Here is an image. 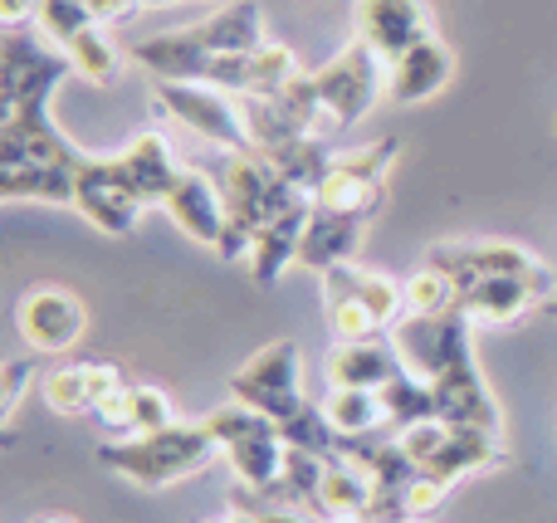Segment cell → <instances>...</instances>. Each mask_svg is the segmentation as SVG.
I'll use <instances>...</instances> for the list:
<instances>
[{
    "instance_id": "cell-1",
    "label": "cell",
    "mask_w": 557,
    "mask_h": 523,
    "mask_svg": "<svg viewBox=\"0 0 557 523\" xmlns=\"http://www.w3.org/2000/svg\"><path fill=\"white\" fill-rule=\"evenodd\" d=\"M94 456L108 475L127 480L137 489H172L182 480L206 475L221 460V440L201 416V421H172V426L147 431V436H113Z\"/></svg>"
},
{
    "instance_id": "cell-2",
    "label": "cell",
    "mask_w": 557,
    "mask_h": 523,
    "mask_svg": "<svg viewBox=\"0 0 557 523\" xmlns=\"http://www.w3.org/2000/svg\"><path fill=\"white\" fill-rule=\"evenodd\" d=\"M221 196H225V235L215 245L225 264L250 260L255 240L264 225H274L284 211H294L298 201H308V191H298L294 182L274 172V162L255 147V152H235L221 166Z\"/></svg>"
},
{
    "instance_id": "cell-3",
    "label": "cell",
    "mask_w": 557,
    "mask_h": 523,
    "mask_svg": "<svg viewBox=\"0 0 557 523\" xmlns=\"http://www.w3.org/2000/svg\"><path fill=\"white\" fill-rule=\"evenodd\" d=\"M206 426L221 440V456L231 460L235 485L255 499H270L278 480H284V456H288L274 421L260 416L255 407H245V401H225V407L206 411Z\"/></svg>"
},
{
    "instance_id": "cell-4",
    "label": "cell",
    "mask_w": 557,
    "mask_h": 523,
    "mask_svg": "<svg viewBox=\"0 0 557 523\" xmlns=\"http://www.w3.org/2000/svg\"><path fill=\"white\" fill-rule=\"evenodd\" d=\"M401 450L411 456V465L421 475L441 480V485H460L470 475H484V470L509 465V446L504 436H490V431H465V426H445V421H416V426L396 431Z\"/></svg>"
},
{
    "instance_id": "cell-5",
    "label": "cell",
    "mask_w": 557,
    "mask_h": 523,
    "mask_svg": "<svg viewBox=\"0 0 557 523\" xmlns=\"http://www.w3.org/2000/svg\"><path fill=\"white\" fill-rule=\"evenodd\" d=\"M386 74L392 69L376 59V49L367 39H347L327 64H318L313 74V94H318V108H323V127H352L372 113V103L382 98L386 88Z\"/></svg>"
},
{
    "instance_id": "cell-6",
    "label": "cell",
    "mask_w": 557,
    "mask_h": 523,
    "mask_svg": "<svg viewBox=\"0 0 557 523\" xmlns=\"http://www.w3.org/2000/svg\"><path fill=\"white\" fill-rule=\"evenodd\" d=\"M392 348L411 377L435 382L445 372L474 362V323L460 303L445 313H406L392 328Z\"/></svg>"
},
{
    "instance_id": "cell-7",
    "label": "cell",
    "mask_w": 557,
    "mask_h": 523,
    "mask_svg": "<svg viewBox=\"0 0 557 523\" xmlns=\"http://www.w3.org/2000/svg\"><path fill=\"white\" fill-rule=\"evenodd\" d=\"M69 74H78L74 59L59 45H49L39 29H5L0 35V113L49 108Z\"/></svg>"
},
{
    "instance_id": "cell-8",
    "label": "cell",
    "mask_w": 557,
    "mask_h": 523,
    "mask_svg": "<svg viewBox=\"0 0 557 523\" xmlns=\"http://www.w3.org/2000/svg\"><path fill=\"white\" fill-rule=\"evenodd\" d=\"M231 401L255 407L260 416H270L274 426L294 421L298 411L313 401L304 391V358H298V343L274 338V343H264L260 352H250V358L231 372Z\"/></svg>"
},
{
    "instance_id": "cell-9",
    "label": "cell",
    "mask_w": 557,
    "mask_h": 523,
    "mask_svg": "<svg viewBox=\"0 0 557 523\" xmlns=\"http://www.w3.org/2000/svg\"><path fill=\"white\" fill-rule=\"evenodd\" d=\"M396 157H401V137H376V142L357 147V152L337 157L333 172L323 176V186L313 191V206L323 211H347L376 221L386 206V176H392Z\"/></svg>"
},
{
    "instance_id": "cell-10",
    "label": "cell",
    "mask_w": 557,
    "mask_h": 523,
    "mask_svg": "<svg viewBox=\"0 0 557 523\" xmlns=\"http://www.w3.org/2000/svg\"><path fill=\"white\" fill-rule=\"evenodd\" d=\"M157 108H166L176 123L191 127L201 142L221 147L225 157L255 152V137H250V123H245L240 98L221 94V88H211V84H157Z\"/></svg>"
},
{
    "instance_id": "cell-11",
    "label": "cell",
    "mask_w": 557,
    "mask_h": 523,
    "mask_svg": "<svg viewBox=\"0 0 557 523\" xmlns=\"http://www.w3.org/2000/svg\"><path fill=\"white\" fill-rule=\"evenodd\" d=\"M74 211L84 215L88 225H98L103 235H133L137 231V215L147 211L137 186L127 182L123 162L117 157H94L84 152L74 172Z\"/></svg>"
},
{
    "instance_id": "cell-12",
    "label": "cell",
    "mask_w": 557,
    "mask_h": 523,
    "mask_svg": "<svg viewBox=\"0 0 557 523\" xmlns=\"http://www.w3.org/2000/svg\"><path fill=\"white\" fill-rule=\"evenodd\" d=\"M15 333L29 352H69L88 333V303L64 284H35L15 303Z\"/></svg>"
},
{
    "instance_id": "cell-13",
    "label": "cell",
    "mask_w": 557,
    "mask_h": 523,
    "mask_svg": "<svg viewBox=\"0 0 557 523\" xmlns=\"http://www.w3.org/2000/svg\"><path fill=\"white\" fill-rule=\"evenodd\" d=\"M421 264L450 274L455 289H470V284H484V279H529V274L548 270L539 254L513 240H441L425 250Z\"/></svg>"
},
{
    "instance_id": "cell-14",
    "label": "cell",
    "mask_w": 557,
    "mask_h": 523,
    "mask_svg": "<svg viewBox=\"0 0 557 523\" xmlns=\"http://www.w3.org/2000/svg\"><path fill=\"white\" fill-rule=\"evenodd\" d=\"M298 74H304V69H298L294 49L278 45V39H264L250 54H215L211 64H206L201 84L221 88V94H231V98H270L278 88L294 84Z\"/></svg>"
},
{
    "instance_id": "cell-15",
    "label": "cell",
    "mask_w": 557,
    "mask_h": 523,
    "mask_svg": "<svg viewBox=\"0 0 557 523\" xmlns=\"http://www.w3.org/2000/svg\"><path fill=\"white\" fill-rule=\"evenodd\" d=\"M553 289H557V274L539 270V274H529V279H484V284H470V289H460V299H455V303L470 313V323L504 328V323H523L529 313L548 309Z\"/></svg>"
},
{
    "instance_id": "cell-16",
    "label": "cell",
    "mask_w": 557,
    "mask_h": 523,
    "mask_svg": "<svg viewBox=\"0 0 557 523\" xmlns=\"http://www.w3.org/2000/svg\"><path fill=\"white\" fill-rule=\"evenodd\" d=\"M127 387V372L117 362L103 358H84V362H64L49 377H39V397L54 416H94L98 401H108L113 391Z\"/></svg>"
},
{
    "instance_id": "cell-17",
    "label": "cell",
    "mask_w": 557,
    "mask_h": 523,
    "mask_svg": "<svg viewBox=\"0 0 557 523\" xmlns=\"http://www.w3.org/2000/svg\"><path fill=\"white\" fill-rule=\"evenodd\" d=\"M425 387H431V401H435V421H445V426H465V431H490V436H504L499 397L490 391L480 362L445 372V377L425 382Z\"/></svg>"
},
{
    "instance_id": "cell-18",
    "label": "cell",
    "mask_w": 557,
    "mask_h": 523,
    "mask_svg": "<svg viewBox=\"0 0 557 523\" xmlns=\"http://www.w3.org/2000/svg\"><path fill=\"white\" fill-rule=\"evenodd\" d=\"M431 35V10L421 0H357V39H367L386 69Z\"/></svg>"
},
{
    "instance_id": "cell-19",
    "label": "cell",
    "mask_w": 557,
    "mask_h": 523,
    "mask_svg": "<svg viewBox=\"0 0 557 523\" xmlns=\"http://www.w3.org/2000/svg\"><path fill=\"white\" fill-rule=\"evenodd\" d=\"M162 211L172 215V221L182 225V235H191L196 245H206V250L221 245V235H225V196H221V182H211L201 166L182 162L176 186H172V196H166Z\"/></svg>"
},
{
    "instance_id": "cell-20",
    "label": "cell",
    "mask_w": 557,
    "mask_h": 523,
    "mask_svg": "<svg viewBox=\"0 0 557 523\" xmlns=\"http://www.w3.org/2000/svg\"><path fill=\"white\" fill-rule=\"evenodd\" d=\"M455 78V54L441 35L421 39L416 49H406L401 59L392 64L386 74V98L396 108H416V103H431L435 94H445V84Z\"/></svg>"
},
{
    "instance_id": "cell-21",
    "label": "cell",
    "mask_w": 557,
    "mask_h": 523,
    "mask_svg": "<svg viewBox=\"0 0 557 523\" xmlns=\"http://www.w3.org/2000/svg\"><path fill=\"white\" fill-rule=\"evenodd\" d=\"M362 235H367L362 215L313 206V221H308L304 245H298V264H304L308 274H327V270H337V264H352L357 250H362Z\"/></svg>"
},
{
    "instance_id": "cell-22",
    "label": "cell",
    "mask_w": 557,
    "mask_h": 523,
    "mask_svg": "<svg viewBox=\"0 0 557 523\" xmlns=\"http://www.w3.org/2000/svg\"><path fill=\"white\" fill-rule=\"evenodd\" d=\"M98 426L108 436H147V431H162L176 421V407L162 387H143V382H127L123 391H113L108 401H98Z\"/></svg>"
},
{
    "instance_id": "cell-23",
    "label": "cell",
    "mask_w": 557,
    "mask_h": 523,
    "mask_svg": "<svg viewBox=\"0 0 557 523\" xmlns=\"http://www.w3.org/2000/svg\"><path fill=\"white\" fill-rule=\"evenodd\" d=\"M323 372H327V387H367V391H376V387H386V382L401 372V358H396L392 333H386V338H372V343H333Z\"/></svg>"
},
{
    "instance_id": "cell-24",
    "label": "cell",
    "mask_w": 557,
    "mask_h": 523,
    "mask_svg": "<svg viewBox=\"0 0 557 523\" xmlns=\"http://www.w3.org/2000/svg\"><path fill=\"white\" fill-rule=\"evenodd\" d=\"M117 162H123L127 182L137 186V196H143V206H166V196H172L176 186V172H182V162H176L172 142H166L162 133H137L133 142L117 152Z\"/></svg>"
},
{
    "instance_id": "cell-25",
    "label": "cell",
    "mask_w": 557,
    "mask_h": 523,
    "mask_svg": "<svg viewBox=\"0 0 557 523\" xmlns=\"http://www.w3.org/2000/svg\"><path fill=\"white\" fill-rule=\"evenodd\" d=\"M133 59L157 78V84H201L206 64H211V54L196 45L191 29H172V35L137 39Z\"/></svg>"
},
{
    "instance_id": "cell-26",
    "label": "cell",
    "mask_w": 557,
    "mask_h": 523,
    "mask_svg": "<svg viewBox=\"0 0 557 523\" xmlns=\"http://www.w3.org/2000/svg\"><path fill=\"white\" fill-rule=\"evenodd\" d=\"M308 221H313V196H308V201H298L294 211H284L274 225H264V231H260L250 260H245V264H250V279L260 284V289H270L288 264H298V245H304Z\"/></svg>"
},
{
    "instance_id": "cell-27",
    "label": "cell",
    "mask_w": 557,
    "mask_h": 523,
    "mask_svg": "<svg viewBox=\"0 0 557 523\" xmlns=\"http://www.w3.org/2000/svg\"><path fill=\"white\" fill-rule=\"evenodd\" d=\"M196 45L206 49V54H250V49H260L264 39V10L260 0H231L225 10H215L211 20H201V25H191Z\"/></svg>"
},
{
    "instance_id": "cell-28",
    "label": "cell",
    "mask_w": 557,
    "mask_h": 523,
    "mask_svg": "<svg viewBox=\"0 0 557 523\" xmlns=\"http://www.w3.org/2000/svg\"><path fill=\"white\" fill-rule=\"evenodd\" d=\"M323 284V313H327V328H333L337 343H372V338H386L382 319L367 309L362 299L352 294V284L343 279V270H327L318 274Z\"/></svg>"
},
{
    "instance_id": "cell-29",
    "label": "cell",
    "mask_w": 557,
    "mask_h": 523,
    "mask_svg": "<svg viewBox=\"0 0 557 523\" xmlns=\"http://www.w3.org/2000/svg\"><path fill=\"white\" fill-rule=\"evenodd\" d=\"M74 172L64 162H39V166H15L0 176V201H45V206H74Z\"/></svg>"
},
{
    "instance_id": "cell-30",
    "label": "cell",
    "mask_w": 557,
    "mask_h": 523,
    "mask_svg": "<svg viewBox=\"0 0 557 523\" xmlns=\"http://www.w3.org/2000/svg\"><path fill=\"white\" fill-rule=\"evenodd\" d=\"M318 407L333 421L337 436H376V431H392L386 426L382 397L367 387H327L323 397H318Z\"/></svg>"
},
{
    "instance_id": "cell-31",
    "label": "cell",
    "mask_w": 557,
    "mask_h": 523,
    "mask_svg": "<svg viewBox=\"0 0 557 523\" xmlns=\"http://www.w3.org/2000/svg\"><path fill=\"white\" fill-rule=\"evenodd\" d=\"M264 157L274 162V172L284 176V182H294L298 191H308V196L323 186V176L333 172V162H337V157L323 147V137H298V142H284Z\"/></svg>"
},
{
    "instance_id": "cell-32",
    "label": "cell",
    "mask_w": 557,
    "mask_h": 523,
    "mask_svg": "<svg viewBox=\"0 0 557 523\" xmlns=\"http://www.w3.org/2000/svg\"><path fill=\"white\" fill-rule=\"evenodd\" d=\"M376 397H382V411H386V426L392 431H406L416 426V421H435V401H431V387H425L421 377H411V372H396L386 387H376Z\"/></svg>"
},
{
    "instance_id": "cell-33",
    "label": "cell",
    "mask_w": 557,
    "mask_h": 523,
    "mask_svg": "<svg viewBox=\"0 0 557 523\" xmlns=\"http://www.w3.org/2000/svg\"><path fill=\"white\" fill-rule=\"evenodd\" d=\"M64 49L69 59H74V69L88 78V84H98V88H108L117 78V49L108 45V35H103V25H88V29H78L74 39H64Z\"/></svg>"
},
{
    "instance_id": "cell-34",
    "label": "cell",
    "mask_w": 557,
    "mask_h": 523,
    "mask_svg": "<svg viewBox=\"0 0 557 523\" xmlns=\"http://www.w3.org/2000/svg\"><path fill=\"white\" fill-rule=\"evenodd\" d=\"M455 299H460V289H455L450 274L431 270V264L406 274V313H445L455 309Z\"/></svg>"
},
{
    "instance_id": "cell-35",
    "label": "cell",
    "mask_w": 557,
    "mask_h": 523,
    "mask_svg": "<svg viewBox=\"0 0 557 523\" xmlns=\"http://www.w3.org/2000/svg\"><path fill=\"white\" fill-rule=\"evenodd\" d=\"M29 382H35V362H29V358H10L5 368H0V416H5V421H15V411H20V401H25Z\"/></svg>"
},
{
    "instance_id": "cell-36",
    "label": "cell",
    "mask_w": 557,
    "mask_h": 523,
    "mask_svg": "<svg viewBox=\"0 0 557 523\" xmlns=\"http://www.w3.org/2000/svg\"><path fill=\"white\" fill-rule=\"evenodd\" d=\"M445 495H450V485H441V480H431V475H416L401 495V509L411 519H431L435 509L445 505Z\"/></svg>"
},
{
    "instance_id": "cell-37",
    "label": "cell",
    "mask_w": 557,
    "mask_h": 523,
    "mask_svg": "<svg viewBox=\"0 0 557 523\" xmlns=\"http://www.w3.org/2000/svg\"><path fill=\"white\" fill-rule=\"evenodd\" d=\"M84 5L98 25H123V20H133L137 10H143L137 0H84Z\"/></svg>"
},
{
    "instance_id": "cell-38",
    "label": "cell",
    "mask_w": 557,
    "mask_h": 523,
    "mask_svg": "<svg viewBox=\"0 0 557 523\" xmlns=\"http://www.w3.org/2000/svg\"><path fill=\"white\" fill-rule=\"evenodd\" d=\"M29 20H39V0H0V25L25 29Z\"/></svg>"
},
{
    "instance_id": "cell-39",
    "label": "cell",
    "mask_w": 557,
    "mask_h": 523,
    "mask_svg": "<svg viewBox=\"0 0 557 523\" xmlns=\"http://www.w3.org/2000/svg\"><path fill=\"white\" fill-rule=\"evenodd\" d=\"M211 523H260V519L245 514V509H231V514H221V519H211Z\"/></svg>"
},
{
    "instance_id": "cell-40",
    "label": "cell",
    "mask_w": 557,
    "mask_h": 523,
    "mask_svg": "<svg viewBox=\"0 0 557 523\" xmlns=\"http://www.w3.org/2000/svg\"><path fill=\"white\" fill-rule=\"evenodd\" d=\"M29 523H78V519H69V514H39V519H29Z\"/></svg>"
},
{
    "instance_id": "cell-41",
    "label": "cell",
    "mask_w": 557,
    "mask_h": 523,
    "mask_svg": "<svg viewBox=\"0 0 557 523\" xmlns=\"http://www.w3.org/2000/svg\"><path fill=\"white\" fill-rule=\"evenodd\" d=\"M137 5H182V0H137Z\"/></svg>"
},
{
    "instance_id": "cell-42",
    "label": "cell",
    "mask_w": 557,
    "mask_h": 523,
    "mask_svg": "<svg viewBox=\"0 0 557 523\" xmlns=\"http://www.w3.org/2000/svg\"><path fill=\"white\" fill-rule=\"evenodd\" d=\"M543 313H548V319H557V299H553V303H548V309H543Z\"/></svg>"
},
{
    "instance_id": "cell-43",
    "label": "cell",
    "mask_w": 557,
    "mask_h": 523,
    "mask_svg": "<svg viewBox=\"0 0 557 523\" xmlns=\"http://www.w3.org/2000/svg\"><path fill=\"white\" fill-rule=\"evenodd\" d=\"M392 523H416V519H392Z\"/></svg>"
}]
</instances>
